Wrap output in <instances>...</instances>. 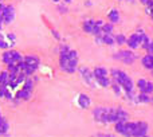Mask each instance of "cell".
<instances>
[{
	"label": "cell",
	"instance_id": "cell-33",
	"mask_svg": "<svg viewBox=\"0 0 153 137\" xmlns=\"http://www.w3.org/2000/svg\"><path fill=\"white\" fill-rule=\"evenodd\" d=\"M71 1H73V0H65V3H67V4H70Z\"/></svg>",
	"mask_w": 153,
	"mask_h": 137
},
{
	"label": "cell",
	"instance_id": "cell-27",
	"mask_svg": "<svg viewBox=\"0 0 153 137\" xmlns=\"http://www.w3.org/2000/svg\"><path fill=\"white\" fill-rule=\"evenodd\" d=\"M146 79H144V78H141V79H138L137 81V86H138V89L141 90V93L144 92V89H145V86H146Z\"/></svg>",
	"mask_w": 153,
	"mask_h": 137
},
{
	"label": "cell",
	"instance_id": "cell-8",
	"mask_svg": "<svg viewBox=\"0 0 153 137\" xmlns=\"http://www.w3.org/2000/svg\"><path fill=\"white\" fill-rule=\"evenodd\" d=\"M128 45V47L129 48H132V50H136V48H138L140 47V39H138V36H137V34H133V35H130L129 38L126 39V42H125Z\"/></svg>",
	"mask_w": 153,
	"mask_h": 137
},
{
	"label": "cell",
	"instance_id": "cell-9",
	"mask_svg": "<svg viewBox=\"0 0 153 137\" xmlns=\"http://www.w3.org/2000/svg\"><path fill=\"white\" fill-rule=\"evenodd\" d=\"M91 105V100H90L89 95L86 94H79L78 95V106L82 109H87Z\"/></svg>",
	"mask_w": 153,
	"mask_h": 137
},
{
	"label": "cell",
	"instance_id": "cell-29",
	"mask_svg": "<svg viewBox=\"0 0 153 137\" xmlns=\"http://www.w3.org/2000/svg\"><path fill=\"white\" fill-rule=\"evenodd\" d=\"M58 10L61 11V13H66V12H67V7H66V5H63V4H61V5H59V7H58Z\"/></svg>",
	"mask_w": 153,
	"mask_h": 137
},
{
	"label": "cell",
	"instance_id": "cell-36",
	"mask_svg": "<svg viewBox=\"0 0 153 137\" xmlns=\"http://www.w3.org/2000/svg\"><path fill=\"white\" fill-rule=\"evenodd\" d=\"M53 1H54V3H59V1H61V0H53Z\"/></svg>",
	"mask_w": 153,
	"mask_h": 137
},
{
	"label": "cell",
	"instance_id": "cell-22",
	"mask_svg": "<svg viewBox=\"0 0 153 137\" xmlns=\"http://www.w3.org/2000/svg\"><path fill=\"white\" fill-rule=\"evenodd\" d=\"M114 129H116L117 133H120V135H124L125 122H122V121H116V127H114Z\"/></svg>",
	"mask_w": 153,
	"mask_h": 137
},
{
	"label": "cell",
	"instance_id": "cell-34",
	"mask_svg": "<svg viewBox=\"0 0 153 137\" xmlns=\"http://www.w3.org/2000/svg\"><path fill=\"white\" fill-rule=\"evenodd\" d=\"M3 8H4V5H3L1 3H0V11H3Z\"/></svg>",
	"mask_w": 153,
	"mask_h": 137
},
{
	"label": "cell",
	"instance_id": "cell-32",
	"mask_svg": "<svg viewBox=\"0 0 153 137\" xmlns=\"http://www.w3.org/2000/svg\"><path fill=\"white\" fill-rule=\"evenodd\" d=\"M140 1L143 3V4H145V5H146V4H148V1H149V0H140Z\"/></svg>",
	"mask_w": 153,
	"mask_h": 137
},
{
	"label": "cell",
	"instance_id": "cell-11",
	"mask_svg": "<svg viewBox=\"0 0 153 137\" xmlns=\"http://www.w3.org/2000/svg\"><path fill=\"white\" fill-rule=\"evenodd\" d=\"M137 127V122H125V130H124V136H133Z\"/></svg>",
	"mask_w": 153,
	"mask_h": 137
},
{
	"label": "cell",
	"instance_id": "cell-23",
	"mask_svg": "<svg viewBox=\"0 0 153 137\" xmlns=\"http://www.w3.org/2000/svg\"><path fill=\"white\" fill-rule=\"evenodd\" d=\"M111 32H113V24L111 23H103L102 34H111Z\"/></svg>",
	"mask_w": 153,
	"mask_h": 137
},
{
	"label": "cell",
	"instance_id": "cell-24",
	"mask_svg": "<svg viewBox=\"0 0 153 137\" xmlns=\"http://www.w3.org/2000/svg\"><path fill=\"white\" fill-rule=\"evenodd\" d=\"M32 87H34V82H32V79L31 78H26V81H24V83H23V89L32 92Z\"/></svg>",
	"mask_w": 153,
	"mask_h": 137
},
{
	"label": "cell",
	"instance_id": "cell-3",
	"mask_svg": "<svg viewBox=\"0 0 153 137\" xmlns=\"http://www.w3.org/2000/svg\"><path fill=\"white\" fill-rule=\"evenodd\" d=\"M23 61L26 62V70H24V74L27 77L31 75L35 70L39 66V58L36 55H27L23 58Z\"/></svg>",
	"mask_w": 153,
	"mask_h": 137
},
{
	"label": "cell",
	"instance_id": "cell-16",
	"mask_svg": "<svg viewBox=\"0 0 153 137\" xmlns=\"http://www.w3.org/2000/svg\"><path fill=\"white\" fill-rule=\"evenodd\" d=\"M10 130V124L7 122V120L0 117V135H5Z\"/></svg>",
	"mask_w": 153,
	"mask_h": 137
},
{
	"label": "cell",
	"instance_id": "cell-30",
	"mask_svg": "<svg viewBox=\"0 0 153 137\" xmlns=\"http://www.w3.org/2000/svg\"><path fill=\"white\" fill-rule=\"evenodd\" d=\"M113 89H114V92H116V94H121V90H120V87H118V83L117 85H113Z\"/></svg>",
	"mask_w": 153,
	"mask_h": 137
},
{
	"label": "cell",
	"instance_id": "cell-19",
	"mask_svg": "<svg viewBox=\"0 0 153 137\" xmlns=\"http://www.w3.org/2000/svg\"><path fill=\"white\" fill-rule=\"evenodd\" d=\"M102 42L105 43V45L114 46V43H116V39H114V36H113L111 34H103V36H102Z\"/></svg>",
	"mask_w": 153,
	"mask_h": 137
},
{
	"label": "cell",
	"instance_id": "cell-2",
	"mask_svg": "<svg viewBox=\"0 0 153 137\" xmlns=\"http://www.w3.org/2000/svg\"><path fill=\"white\" fill-rule=\"evenodd\" d=\"M1 61L4 62L5 65H19L22 61H23V57L19 51H12V50H8L3 53L1 57Z\"/></svg>",
	"mask_w": 153,
	"mask_h": 137
},
{
	"label": "cell",
	"instance_id": "cell-15",
	"mask_svg": "<svg viewBox=\"0 0 153 137\" xmlns=\"http://www.w3.org/2000/svg\"><path fill=\"white\" fill-rule=\"evenodd\" d=\"M141 62H143V66L144 67L151 68V70L153 68V55H152V54H148V55H145Z\"/></svg>",
	"mask_w": 153,
	"mask_h": 137
},
{
	"label": "cell",
	"instance_id": "cell-14",
	"mask_svg": "<svg viewBox=\"0 0 153 137\" xmlns=\"http://www.w3.org/2000/svg\"><path fill=\"white\" fill-rule=\"evenodd\" d=\"M108 19L111 22V23H118V22H120V12H118V10L113 8V10L108 13Z\"/></svg>",
	"mask_w": 153,
	"mask_h": 137
},
{
	"label": "cell",
	"instance_id": "cell-6",
	"mask_svg": "<svg viewBox=\"0 0 153 137\" xmlns=\"http://www.w3.org/2000/svg\"><path fill=\"white\" fill-rule=\"evenodd\" d=\"M15 19V8L13 5H4L3 8V23L10 24Z\"/></svg>",
	"mask_w": 153,
	"mask_h": 137
},
{
	"label": "cell",
	"instance_id": "cell-17",
	"mask_svg": "<svg viewBox=\"0 0 153 137\" xmlns=\"http://www.w3.org/2000/svg\"><path fill=\"white\" fill-rule=\"evenodd\" d=\"M31 94H32V92H30V90H26V89H22L20 92L18 93V98H19V100L27 101V100H30V98H31Z\"/></svg>",
	"mask_w": 153,
	"mask_h": 137
},
{
	"label": "cell",
	"instance_id": "cell-21",
	"mask_svg": "<svg viewBox=\"0 0 153 137\" xmlns=\"http://www.w3.org/2000/svg\"><path fill=\"white\" fill-rule=\"evenodd\" d=\"M108 75V70L105 67H97L94 70V77L98 78V77H106Z\"/></svg>",
	"mask_w": 153,
	"mask_h": 137
},
{
	"label": "cell",
	"instance_id": "cell-7",
	"mask_svg": "<svg viewBox=\"0 0 153 137\" xmlns=\"http://www.w3.org/2000/svg\"><path fill=\"white\" fill-rule=\"evenodd\" d=\"M146 135H148V124L144 121L137 122V127H136V130H134V133H133V136L143 137V136H146Z\"/></svg>",
	"mask_w": 153,
	"mask_h": 137
},
{
	"label": "cell",
	"instance_id": "cell-38",
	"mask_svg": "<svg viewBox=\"0 0 153 137\" xmlns=\"http://www.w3.org/2000/svg\"><path fill=\"white\" fill-rule=\"evenodd\" d=\"M0 117H1V114H0Z\"/></svg>",
	"mask_w": 153,
	"mask_h": 137
},
{
	"label": "cell",
	"instance_id": "cell-13",
	"mask_svg": "<svg viewBox=\"0 0 153 137\" xmlns=\"http://www.w3.org/2000/svg\"><path fill=\"white\" fill-rule=\"evenodd\" d=\"M94 27H95V20H93V19H87V20L83 22V30L86 32H89V34H93Z\"/></svg>",
	"mask_w": 153,
	"mask_h": 137
},
{
	"label": "cell",
	"instance_id": "cell-37",
	"mask_svg": "<svg viewBox=\"0 0 153 137\" xmlns=\"http://www.w3.org/2000/svg\"><path fill=\"white\" fill-rule=\"evenodd\" d=\"M128 1H130V3H134V0H128Z\"/></svg>",
	"mask_w": 153,
	"mask_h": 137
},
{
	"label": "cell",
	"instance_id": "cell-4",
	"mask_svg": "<svg viewBox=\"0 0 153 137\" xmlns=\"http://www.w3.org/2000/svg\"><path fill=\"white\" fill-rule=\"evenodd\" d=\"M114 58L122 61L125 65H132L133 62L136 61V54H133L132 51H129V50H121L120 53H117L116 55H114Z\"/></svg>",
	"mask_w": 153,
	"mask_h": 137
},
{
	"label": "cell",
	"instance_id": "cell-5",
	"mask_svg": "<svg viewBox=\"0 0 153 137\" xmlns=\"http://www.w3.org/2000/svg\"><path fill=\"white\" fill-rule=\"evenodd\" d=\"M81 75H82V78L85 79V82H86L90 87H95V86H97V85H95V83H97V81H95L94 73H91V71H90L87 67H82L81 68Z\"/></svg>",
	"mask_w": 153,
	"mask_h": 137
},
{
	"label": "cell",
	"instance_id": "cell-25",
	"mask_svg": "<svg viewBox=\"0 0 153 137\" xmlns=\"http://www.w3.org/2000/svg\"><path fill=\"white\" fill-rule=\"evenodd\" d=\"M149 45H151V40H149V38L146 36V35H144V38L141 39V45H140V46H141L143 48H145V50H146V48L149 47Z\"/></svg>",
	"mask_w": 153,
	"mask_h": 137
},
{
	"label": "cell",
	"instance_id": "cell-31",
	"mask_svg": "<svg viewBox=\"0 0 153 137\" xmlns=\"http://www.w3.org/2000/svg\"><path fill=\"white\" fill-rule=\"evenodd\" d=\"M146 50H148V54H152L153 55V42H151V45H149V47Z\"/></svg>",
	"mask_w": 153,
	"mask_h": 137
},
{
	"label": "cell",
	"instance_id": "cell-35",
	"mask_svg": "<svg viewBox=\"0 0 153 137\" xmlns=\"http://www.w3.org/2000/svg\"><path fill=\"white\" fill-rule=\"evenodd\" d=\"M151 16H152V19H153V7H152V12H151Z\"/></svg>",
	"mask_w": 153,
	"mask_h": 137
},
{
	"label": "cell",
	"instance_id": "cell-12",
	"mask_svg": "<svg viewBox=\"0 0 153 137\" xmlns=\"http://www.w3.org/2000/svg\"><path fill=\"white\" fill-rule=\"evenodd\" d=\"M129 118V114L126 113V110H124L122 108H117V121L126 122Z\"/></svg>",
	"mask_w": 153,
	"mask_h": 137
},
{
	"label": "cell",
	"instance_id": "cell-28",
	"mask_svg": "<svg viewBox=\"0 0 153 137\" xmlns=\"http://www.w3.org/2000/svg\"><path fill=\"white\" fill-rule=\"evenodd\" d=\"M143 93H148V94H151V93H153V82H146V86L145 89H144Z\"/></svg>",
	"mask_w": 153,
	"mask_h": 137
},
{
	"label": "cell",
	"instance_id": "cell-1",
	"mask_svg": "<svg viewBox=\"0 0 153 137\" xmlns=\"http://www.w3.org/2000/svg\"><path fill=\"white\" fill-rule=\"evenodd\" d=\"M111 74H113L114 79H116V82L120 85L121 87H124V90L126 93H132L133 89H134V85H133V81L132 78H130L129 75H128L125 71L122 70H113L111 71Z\"/></svg>",
	"mask_w": 153,
	"mask_h": 137
},
{
	"label": "cell",
	"instance_id": "cell-10",
	"mask_svg": "<svg viewBox=\"0 0 153 137\" xmlns=\"http://www.w3.org/2000/svg\"><path fill=\"white\" fill-rule=\"evenodd\" d=\"M106 110H108V108H95L94 110H93V116H94L95 121H97V122H102Z\"/></svg>",
	"mask_w": 153,
	"mask_h": 137
},
{
	"label": "cell",
	"instance_id": "cell-18",
	"mask_svg": "<svg viewBox=\"0 0 153 137\" xmlns=\"http://www.w3.org/2000/svg\"><path fill=\"white\" fill-rule=\"evenodd\" d=\"M95 81H97V83L100 85V86H102V87L110 86V79L108 78V75L106 77H98V78H95Z\"/></svg>",
	"mask_w": 153,
	"mask_h": 137
},
{
	"label": "cell",
	"instance_id": "cell-39",
	"mask_svg": "<svg viewBox=\"0 0 153 137\" xmlns=\"http://www.w3.org/2000/svg\"><path fill=\"white\" fill-rule=\"evenodd\" d=\"M0 1H1V0H0Z\"/></svg>",
	"mask_w": 153,
	"mask_h": 137
},
{
	"label": "cell",
	"instance_id": "cell-26",
	"mask_svg": "<svg viewBox=\"0 0 153 137\" xmlns=\"http://www.w3.org/2000/svg\"><path fill=\"white\" fill-rule=\"evenodd\" d=\"M114 39H116V43H118V45H125V42H126V38H125L124 34H118Z\"/></svg>",
	"mask_w": 153,
	"mask_h": 137
},
{
	"label": "cell",
	"instance_id": "cell-20",
	"mask_svg": "<svg viewBox=\"0 0 153 137\" xmlns=\"http://www.w3.org/2000/svg\"><path fill=\"white\" fill-rule=\"evenodd\" d=\"M151 100H152V98L149 97L148 93H141V94H138V97H137V101H138V102H143V103L151 102Z\"/></svg>",
	"mask_w": 153,
	"mask_h": 137
}]
</instances>
